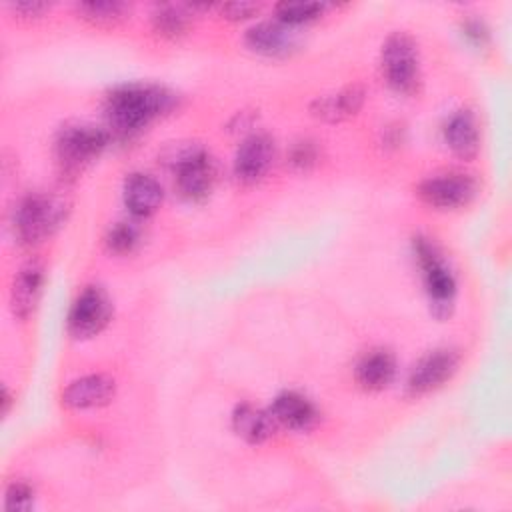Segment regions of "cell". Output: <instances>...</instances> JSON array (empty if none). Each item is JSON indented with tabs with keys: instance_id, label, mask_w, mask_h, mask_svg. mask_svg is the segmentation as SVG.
Returning <instances> with one entry per match:
<instances>
[{
	"instance_id": "3",
	"label": "cell",
	"mask_w": 512,
	"mask_h": 512,
	"mask_svg": "<svg viewBox=\"0 0 512 512\" xmlns=\"http://www.w3.org/2000/svg\"><path fill=\"white\" fill-rule=\"evenodd\" d=\"M414 254L422 270L424 288L434 316L446 318L452 312L456 296V280L438 248L428 238H414Z\"/></svg>"
},
{
	"instance_id": "14",
	"label": "cell",
	"mask_w": 512,
	"mask_h": 512,
	"mask_svg": "<svg viewBox=\"0 0 512 512\" xmlns=\"http://www.w3.org/2000/svg\"><path fill=\"white\" fill-rule=\"evenodd\" d=\"M164 192L160 182L144 172H134L124 180V204L136 218L154 214L162 204Z\"/></svg>"
},
{
	"instance_id": "21",
	"label": "cell",
	"mask_w": 512,
	"mask_h": 512,
	"mask_svg": "<svg viewBox=\"0 0 512 512\" xmlns=\"http://www.w3.org/2000/svg\"><path fill=\"white\" fill-rule=\"evenodd\" d=\"M76 12L82 20L100 28H114L130 18L132 6L118 0H102V2H80L76 4Z\"/></svg>"
},
{
	"instance_id": "16",
	"label": "cell",
	"mask_w": 512,
	"mask_h": 512,
	"mask_svg": "<svg viewBox=\"0 0 512 512\" xmlns=\"http://www.w3.org/2000/svg\"><path fill=\"white\" fill-rule=\"evenodd\" d=\"M364 98V88L360 84H350L334 94L316 98L310 106V112L324 122H342L358 114V110L364 104Z\"/></svg>"
},
{
	"instance_id": "6",
	"label": "cell",
	"mask_w": 512,
	"mask_h": 512,
	"mask_svg": "<svg viewBox=\"0 0 512 512\" xmlns=\"http://www.w3.org/2000/svg\"><path fill=\"white\" fill-rule=\"evenodd\" d=\"M174 180L186 200H204L216 180V164L200 146H184L172 158Z\"/></svg>"
},
{
	"instance_id": "8",
	"label": "cell",
	"mask_w": 512,
	"mask_h": 512,
	"mask_svg": "<svg viewBox=\"0 0 512 512\" xmlns=\"http://www.w3.org/2000/svg\"><path fill=\"white\" fill-rule=\"evenodd\" d=\"M476 194L478 182L462 172L428 176L418 184V196L422 198V202L442 210L466 206Z\"/></svg>"
},
{
	"instance_id": "1",
	"label": "cell",
	"mask_w": 512,
	"mask_h": 512,
	"mask_svg": "<svg viewBox=\"0 0 512 512\" xmlns=\"http://www.w3.org/2000/svg\"><path fill=\"white\" fill-rule=\"evenodd\" d=\"M178 106V96L156 84H124L106 98L104 112L108 126L124 136L140 132L154 118L170 114Z\"/></svg>"
},
{
	"instance_id": "7",
	"label": "cell",
	"mask_w": 512,
	"mask_h": 512,
	"mask_svg": "<svg viewBox=\"0 0 512 512\" xmlns=\"http://www.w3.org/2000/svg\"><path fill=\"white\" fill-rule=\"evenodd\" d=\"M112 318V300L100 286H86L68 312V332L76 340L100 334Z\"/></svg>"
},
{
	"instance_id": "25",
	"label": "cell",
	"mask_w": 512,
	"mask_h": 512,
	"mask_svg": "<svg viewBox=\"0 0 512 512\" xmlns=\"http://www.w3.org/2000/svg\"><path fill=\"white\" fill-rule=\"evenodd\" d=\"M316 160H318V148H316V142H312V140H300L290 150V164L294 168L306 170V168L314 166Z\"/></svg>"
},
{
	"instance_id": "12",
	"label": "cell",
	"mask_w": 512,
	"mask_h": 512,
	"mask_svg": "<svg viewBox=\"0 0 512 512\" xmlns=\"http://www.w3.org/2000/svg\"><path fill=\"white\" fill-rule=\"evenodd\" d=\"M116 394L114 378L106 374H88L72 380L62 392V404L72 410H88L108 404Z\"/></svg>"
},
{
	"instance_id": "29",
	"label": "cell",
	"mask_w": 512,
	"mask_h": 512,
	"mask_svg": "<svg viewBox=\"0 0 512 512\" xmlns=\"http://www.w3.org/2000/svg\"><path fill=\"white\" fill-rule=\"evenodd\" d=\"M10 404H12V396H10L8 388H4V390H2V414H8Z\"/></svg>"
},
{
	"instance_id": "15",
	"label": "cell",
	"mask_w": 512,
	"mask_h": 512,
	"mask_svg": "<svg viewBox=\"0 0 512 512\" xmlns=\"http://www.w3.org/2000/svg\"><path fill=\"white\" fill-rule=\"evenodd\" d=\"M270 414L278 426H286L290 430H308L318 420V412L314 404L306 396L294 390L280 392L272 400Z\"/></svg>"
},
{
	"instance_id": "10",
	"label": "cell",
	"mask_w": 512,
	"mask_h": 512,
	"mask_svg": "<svg viewBox=\"0 0 512 512\" xmlns=\"http://www.w3.org/2000/svg\"><path fill=\"white\" fill-rule=\"evenodd\" d=\"M458 352L450 348H438L422 356L416 366L412 368L406 388L410 394H426L438 386H442L446 380L452 378V374L458 368Z\"/></svg>"
},
{
	"instance_id": "19",
	"label": "cell",
	"mask_w": 512,
	"mask_h": 512,
	"mask_svg": "<svg viewBox=\"0 0 512 512\" xmlns=\"http://www.w3.org/2000/svg\"><path fill=\"white\" fill-rule=\"evenodd\" d=\"M396 374L394 354L376 348L366 352L356 366V380L364 390H384Z\"/></svg>"
},
{
	"instance_id": "4",
	"label": "cell",
	"mask_w": 512,
	"mask_h": 512,
	"mask_svg": "<svg viewBox=\"0 0 512 512\" xmlns=\"http://www.w3.org/2000/svg\"><path fill=\"white\" fill-rule=\"evenodd\" d=\"M108 144V132L92 124L64 126L54 142L56 160L66 176L82 172Z\"/></svg>"
},
{
	"instance_id": "2",
	"label": "cell",
	"mask_w": 512,
	"mask_h": 512,
	"mask_svg": "<svg viewBox=\"0 0 512 512\" xmlns=\"http://www.w3.org/2000/svg\"><path fill=\"white\" fill-rule=\"evenodd\" d=\"M68 200L56 192H30L12 212L14 238L24 244H36L50 236L66 218Z\"/></svg>"
},
{
	"instance_id": "27",
	"label": "cell",
	"mask_w": 512,
	"mask_h": 512,
	"mask_svg": "<svg viewBox=\"0 0 512 512\" xmlns=\"http://www.w3.org/2000/svg\"><path fill=\"white\" fill-rule=\"evenodd\" d=\"M10 8L20 18H38L50 10V4H46V2H14V4H10Z\"/></svg>"
},
{
	"instance_id": "18",
	"label": "cell",
	"mask_w": 512,
	"mask_h": 512,
	"mask_svg": "<svg viewBox=\"0 0 512 512\" xmlns=\"http://www.w3.org/2000/svg\"><path fill=\"white\" fill-rule=\"evenodd\" d=\"M276 420L272 418L270 410L256 408L248 402L238 404L232 414V428L234 432L250 444H262L276 432Z\"/></svg>"
},
{
	"instance_id": "23",
	"label": "cell",
	"mask_w": 512,
	"mask_h": 512,
	"mask_svg": "<svg viewBox=\"0 0 512 512\" xmlns=\"http://www.w3.org/2000/svg\"><path fill=\"white\" fill-rule=\"evenodd\" d=\"M140 242V230L134 222H116L106 234V246L114 254H130Z\"/></svg>"
},
{
	"instance_id": "22",
	"label": "cell",
	"mask_w": 512,
	"mask_h": 512,
	"mask_svg": "<svg viewBox=\"0 0 512 512\" xmlns=\"http://www.w3.org/2000/svg\"><path fill=\"white\" fill-rule=\"evenodd\" d=\"M324 4L320 2H280L276 4V18L288 26H300L310 20H316L324 12Z\"/></svg>"
},
{
	"instance_id": "11",
	"label": "cell",
	"mask_w": 512,
	"mask_h": 512,
	"mask_svg": "<svg viewBox=\"0 0 512 512\" xmlns=\"http://www.w3.org/2000/svg\"><path fill=\"white\" fill-rule=\"evenodd\" d=\"M244 42L256 54L282 58L298 48V34L288 24L266 20L250 26L244 34Z\"/></svg>"
},
{
	"instance_id": "13",
	"label": "cell",
	"mask_w": 512,
	"mask_h": 512,
	"mask_svg": "<svg viewBox=\"0 0 512 512\" xmlns=\"http://www.w3.org/2000/svg\"><path fill=\"white\" fill-rule=\"evenodd\" d=\"M44 286V266L40 260H28L14 276L10 288V308L16 318L26 320L42 294Z\"/></svg>"
},
{
	"instance_id": "5",
	"label": "cell",
	"mask_w": 512,
	"mask_h": 512,
	"mask_svg": "<svg viewBox=\"0 0 512 512\" xmlns=\"http://www.w3.org/2000/svg\"><path fill=\"white\" fill-rule=\"evenodd\" d=\"M380 66L384 80L398 94H414L420 86L418 48L410 34L392 32L382 44Z\"/></svg>"
},
{
	"instance_id": "26",
	"label": "cell",
	"mask_w": 512,
	"mask_h": 512,
	"mask_svg": "<svg viewBox=\"0 0 512 512\" xmlns=\"http://www.w3.org/2000/svg\"><path fill=\"white\" fill-rule=\"evenodd\" d=\"M260 10V4L256 2H228L220 6V12L224 18L230 20H240V18H248L252 14H256Z\"/></svg>"
},
{
	"instance_id": "28",
	"label": "cell",
	"mask_w": 512,
	"mask_h": 512,
	"mask_svg": "<svg viewBox=\"0 0 512 512\" xmlns=\"http://www.w3.org/2000/svg\"><path fill=\"white\" fill-rule=\"evenodd\" d=\"M464 34H466V38H470L474 44H480V46L486 44V40H488V30L478 20H468L464 24Z\"/></svg>"
},
{
	"instance_id": "17",
	"label": "cell",
	"mask_w": 512,
	"mask_h": 512,
	"mask_svg": "<svg viewBox=\"0 0 512 512\" xmlns=\"http://www.w3.org/2000/svg\"><path fill=\"white\" fill-rule=\"evenodd\" d=\"M444 138L458 158L472 160L480 150V134L474 114L470 110L454 112L446 122Z\"/></svg>"
},
{
	"instance_id": "9",
	"label": "cell",
	"mask_w": 512,
	"mask_h": 512,
	"mask_svg": "<svg viewBox=\"0 0 512 512\" xmlns=\"http://www.w3.org/2000/svg\"><path fill=\"white\" fill-rule=\"evenodd\" d=\"M276 158V144L270 134L254 132L242 140L234 156V174L244 184L262 180Z\"/></svg>"
},
{
	"instance_id": "24",
	"label": "cell",
	"mask_w": 512,
	"mask_h": 512,
	"mask_svg": "<svg viewBox=\"0 0 512 512\" xmlns=\"http://www.w3.org/2000/svg\"><path fill=\"white\" fill-rule=\"evenodd\" d=\"M6 510H30L34 506V490L26 482H12L4 496Z\"/></svg>"
},
{
	"instance_id": "20",
	"label": "cell",
	"mask_w": 512,
	"mask_h": 512,
	"mask_svg": "<svg viewBox=\"0 0 512 512\" xmlns=\"http://www.w3.org/2000/svg\"><path fill=\"white\" fill-rule=\"evenodd\" d=\"M190 10L188 4H158L150 14L154 32L170 40L184 36L192 24Z\"/></svg>"
}]
</instances>
